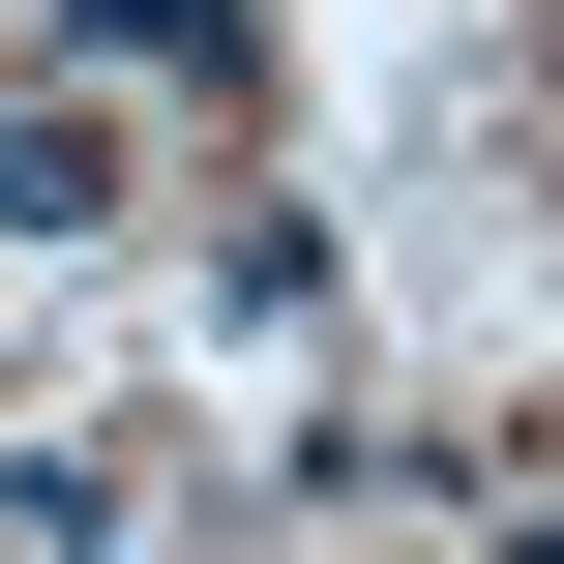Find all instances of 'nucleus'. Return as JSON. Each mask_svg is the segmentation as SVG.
Wrapping results in <instances>:
<instances>
[{"label":"nucleus","instance_id":"nucleus-1","mask_svg":"<svg viewBox=\"0 0 564 564\" xmlns=\"http://www.w3.org/2000/svg\"><path fill=\"white\" fill-rule=\"evenodd\" d=\"M89 208H119V119L30 89V119H0V238H89Z\"/></svg>","mask_w":564,"mask_h":564},{"label":"nucleus","instance_id":"nucleus-2","mask_svg":"<svg viewBox=\"0 0 564 564\" xmlns=\"http://www.w3.org/2000/svg\"><path fill=\"white\" fill-rule=\"evenodd\" d=\"M89 30H119V59H208V0H89Z\"/></svg>","mask_w":564,"mask_h":564}]
</instances>
